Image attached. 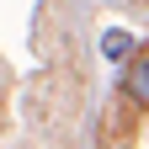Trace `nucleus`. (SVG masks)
I'll use <instances>...</instances> for the list:
<instances>
[{
  "instance_id": "obj_1",
  "label": "nucleus",
  "mask_w": 149,
  "mask_h": 149,
  "mask_svg": "<svg viewBox=\"0 0 149 149\" xmlns=\"http://www.w3.org/2000/svg\"><path fill=\"white\" fill-rule=\"evenodd\" d=\"M128 96L149 107V53H144V59H133V69H128Z\"/></svg>"
},
{
  "instance_id": "obj_2",
  "label": "nucleus",
  "mask_w": 149,
  "mask_h": 149,
  "mask_svg": "<svg viewBox=\"0 0 149 149\" xmlns=\"http://www.w3.org/2000/svg\"><path fill=\"white\" fill-rule=\"evenodd\" d=\"M101 53H107V59H112V64H123V59H128V53H133V37H128L123 27H112V32L101 37Z\"/></svg>"
}]
</instances>
